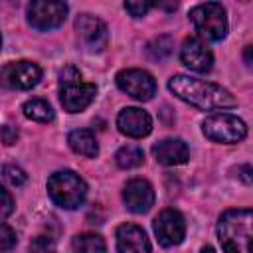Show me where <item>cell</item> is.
I'll use <instances>...</instances> for the list:
<instances>
[{"label":"cell","instance_id":"cell-1","mask_svg":"<svg viewBox=\"0 0 253 253\" xmlns=\"http://www.w3.org/2000/svg\"><path fill=\"white\" fill-rule=\"evenodd\" d=\"M168 89L182 99L184 103H190L192 107H198L202 111H215V109H233L237 105L235 97L210 81L194 79L188 75H174L168 81Z\"/></svg>","mask_w":253,"mask_h":253},{"label":"cell","instance_id":"cell-2","mask_svg":"<svg viewBox=\"0 0 253 253\" xmlns=\"http://www.w3.org/2000/svg\"><path fill=\"white\" fill-rule=\"evenodd\" d=\"M223 253H253V210H227L217 221Z\"/></svg>","mask_w":253,"mask_h":253},{"label":"cell","instance_id":"cell-3","mask_svg":"<svg viewBox=\"0 0 253 253\" xmlns=\"http://www.w3.org/2000/svg\"><path fill=\"white\" fill-rule=\"evenodd\" d=\"M97 95V87L93 83H85L79 69L67 65L59 73V99L67 113L85 111Z\"/></svg>","mask_w":253,"mask_h":253},{"label":"cell","instance_id":"cell-4","mask_svg":"<svg viewBox=\"0 0 253 253\" xmlns=\"http://www.w3.org/2000/svg\"><path fill=\"white\" fill-rule=\"evenodd\" d=\"M47 194L59 208L75 210L85 202L87 184L79 174L71 170H59L47 178Z\"/></svg>","mask_w":253,"mask_h":253},{"label":"cell","instance_id":"cell-5","mask_svg":"<svg viewBox=\"0 0 253 253\" xmlns=\"http://www.w3.org/2000/svg\"><path fill=\"white\" fill-rule=\"evenodd\" d=\"M190 20L204 40L219 42L227 34V16L225 8L219 2H206L194 6L190 10Z\"/></svg>","mask_w":253,"mask_h":253},{"label":"cell","instance_id":"cell-6","mask_svg":"<svg viewBox=\"0 0 253 253\" xmlns=\"http://www.w3.org/2000/svg\"><path fill=\"white\" fill-rule=\"evenodd\" d=\"M202 130L210 140L223 142V144H235L243 140L247 134L245 123L239 117L227 115V113H217V115L208 117L202 123Z\"/></svg>","mask_w":253,"mask_h":253},{"label":"cell","instance_id":"cell-7","mask_svg":"<svg viewBox=\"0 0 253 253\" xmlns=\"http://www.w3.org/2000/svg\"><path fill=\"white\" fill-rule=\"evenodd\" d=\"M67 16V4L57 0H36L28 6V22L40 32L59 28Z\"/></svg>","mask_w":253,"mask_h":253},{"label":"cell","instance_id":"cell-8","mask_svg":"<svg viewBox=\"0 0 253 253\" xmlns=\"http://www.w3.org/2000/svg\"><path fill=\"white\" fill-rule=\"evenodd\" d=\"M115 81L121 91L136 101H150L156 93V81L144 69H123L117 73Z\"/></svg>","mask_w":253,"mask_h":253},{"label":"cell","instance_id":"cell-9","mask_svg":"<svg viewBox=\"0 0 253 253\" xmlns=\"http://www.w3.org/2000/svg\"><path fill=\"white\" fill-rule=\"evenodd\" d=\"M154 233L160 245L172 247L182 243L186 235V221L176 210H162L154 219Z\"/></svg>","mask_w":253,"mask_h":253},{"label":"cell","instance_id":"cell-10","mask_svg":"<svg viewBox=\"0 0 253 253\" xmlns=\"http://www.w3.org/2000/svg\"><path fill=\"white\" fill-rule=\"evenodd\" d=\"M75 30L81 40V43L89 51H101L109 42V30L105 22L91 14H81L75 20Z\"/></svg>","mask_w":253,"mask_h":253},{"label":"cell","instance_id":"cell-11","mask_svg":"<svg viewBox=\"0 0 253 253\" xmlns=\"http://www.w3.org/2000/svg\"><path fill=\"white\" fill-rule=\"evenodd\" d=\"M4 83L12 89H32L42 79V69L32 61H14L4 65L2 69Z\"/></svg>","mask_w":253,"mask_h":253},{"label":"cell","instance_id":"cell-12","mask_svg":"<svg viewBox=\"0 0 253 253\" xmlns=\"http://www.w3.org/2000/svg\"><path fill=\"white\" fill-rule=\"evenodd\" d=\"M180 59L182 63L198 73H206L213 65V55L210 47L200 40V38H186L180 49Z\"/></svg>","mask_w":253,"mask_h":253},{"label":"cell","instance_id":"cell-13","mask_svg":"<svg viewBox=\"0 0 253 253\" xmlns=\"http://www.w3.org/2000/svg\"><path fill=\"white\" fill-rule=\"evenodd\" d=\"M123 200L130 211L146 213L154 206V190H152L150 182H146L142 178H132L126 182V186L123 190Z\"/></svg>","mask_w":253,"mask_h":253},{"label":"cell","instance_id":"cell-14","mask_svg":"<svg viewBox=\"0 0 253 253\" xmlns=\"http://www.w3.org/2000/svg\"><path fill=\"white\" fill-rule=\"evenodd\" d=\"M117 126L123 134L130 138H142L152 130V119L146 111L136 107H126L117 117Z\"/></svg>","mask_w":253,"mask_h":253},{"label":"cell","instance_id":"cell-15","mask_svg":"<svg viewBox=\"0 0 253 253\" xmlns=\"http://www.w3.org/2000/svg\"><path fill=\"white\" fill-rule=\"evenodd\" d=\"M117 251L119 253H152L150 241L142 227L134 223H123L117 229Z\"/></svg>","mask_w":253,"mask_h":253},{"label":"cell","instance_id":"cell-16","mask_svg":"<svg viewBox=\"0 0 253 253\" xmlns=\"http://www.w3.org/2000/svg\"><path fill=\"white\" fill-rule=\"evenodd\" d=\"M152 154H154L156 162H160L164 166H178L190 158L188 144L180 138H164V140L156 142L152 146Z\"/></svg>","mask_w":253,"mask_h":253},{"label":"cell","instance_id":"cell-17","mask_svg":"<svg viewBox=\"0 0 253 253\" xmlns=\"http://www.w3.org/2000/svg\"><path fill=\"white\" fill-rule=\"evenodd\" d=\"M67 142H69V146H71L73 152H77V154H81L85 158H95L99 154L97 138H95V134L89 128L71 130L69 136H67Z\"/></svg>","mask_w":253,"mask_h":253},{"label":"cell","instance_id":"cell-18","mask_svg":"<svg viewBox=\"0 0 253 253\" xmlns=\"http://www.w3.org/2000/svg\"><path fill=\"white\" fill-rule=\"evenodd\" d=\"M22 111H24V115L28 119H32L36 123H51L53 117H55L51 105L47 101H43V99H30V101H26Z\"/></svg>","mask_w":253,"mask_h":253},{"label":"cell","instance_id":"cell-19","mask_svg":"<svg viewBox=\"0 0 253 253\" xmlns=\"http://www.w3.org/2000/svg\"><path fill=\"white\" fill-rule=\"evenodd\" d=\"M73 251L75 253H105L107 251V245H105V239L97 233H81V235H75L73 241Z\"/></svg>","mask_w":253,"mask_h":253},{"label":"cell","instance_id":"cell-20","mask_svg":"<svg viewBox=\"0 0 253 253\" xmlns=\"http://www.w3.org/2000/svg\"><path fill=\"white\" fill-rule=\"evenodd\" d=\"M115 160H117V164H119L121 168H125V170L136 168V166L142 164L144 152H142L138 146H134V144H126V146H121V148L117 150Z\"/></svg>","mask_w":253,"mask_h":253},{"label":"cell","instance_id":"cell-21","mask_svg":"<svg viewBox=\"0 0 253 253\" xmlns=\"http://www.w3.org/2000/svg\"><path fill=\"white\" fill-rule=\"evenodd\" d=\"M172 47H174V42L170 36H158L146 43V53L150 55V59L162 61L172 53Z\"/></svg>","mask_w":253,"mask_h":253},{"label":"cell","instance_id":"cell-22","mask_svg":"<svg viewBox=\"0 0 253 253\" xmlns=\"http://www.w3.org/2000/svg\"><path fill=\"white\" fill-rule=\"evenodd\" d=\"M4 180H6L8 184H12V186H22V184H26L28 174H26L20 166L6 164V166H4Z\"/></svg>","mask_w":253,"mask_h":253},{"label":"cell","instance_id":"cell-23","mask_svg":"<svg viewBox=\"0 0 253 253\" xmlns=\"http://www.w3.org/2000/svg\"><path fill=\"white\" fill-rule=\"evenodd\" d=\"M14 245H16V231L8 223H2L0 225V249H2V253H8Z\"/></svg>","mask_w":253,"mask_h":253},{"label":"cell","instance_id":"cell-24","mask_svg":"<svg viewBox=\"0 0 253 253\" xmlns=\"http://www.w3.org/2000/svg\"><path fill=\"white\" fill-rule=\"evenodd\" d=\"M30 253H55V245H53V241L49 237L38 235L30 243Z\"/></svg>","mask_w":253,"mask_h":253},{"label":"cell","instance_id":"cell-25","mask_svg":"<svg viewBox=\"0 0 253 253\" xmlns=\"http://www.w3.org/2000/svg\"><path fill=\"white\" fill-rule=\"evenodd\" d=\"M154 4L152 2H125V10L132 16V18H140L144 16Z\"/></svg>","mask_w":253,"mask_h":253},{"label":"cell","instance_id":"cell-26","mask_svg":"<svg viewBox=\"0 0 253 253\" xmlns=\"http://www.w3.org/2000/svg\"><path fill=\"white\" fill-rule=\"evenodd\" d=\"M0 194H2V219H6L10 215V211L14 210V200H12V196L6 188H2Z\"/></svg>","mask_w":253,"mask_h":253},{"label":"cell","instance_id":"cell-27","mask_svg":"<svg viewBox=\"0 0 253 253\" xmlns=\"http://www.w3.org/2000/svg\"><path fill=\"white\" fill-rule=\"evenodd\" d=\"M16 138H18V132H16L10 125L2 126V140H4V144H14Z\"/></svg>","mask_w":253,"mask_h":253},{"label":"cell","instance_id":"cell-28","mask_svg":"<svg viewBox=\"0 0 253 253\" xmlns=\"http://www.w3.org/2000/svg\"><path fill=\"white\" fill-rule=\"evenodd\" d=\"M237 174H239V178H241L245 184H251V182H253V166H249V164L239 166V168H237Z\"/></svg>","mask_w":253,"mask_h":253},{"label":"cell","instance_id":"cell-29","mask_svg":"<svg viewBox=\"0 0 253 253\" xmlns=\"http://www.w3.org/2000/svg\"><path fill=\"white\" fill-rule=\"evenodd\" d=\"M243 61L247 63L249 69H253V45H247L243 49Z\"/></svg>","mask_w":253,"mask_h":253},{"label":"cell","instance_id":"cell-30","mask_svg":"<svg viewBox=\"0 0 253 253\" xmlns=\"http://www.w3.org/2000/svg\"><path fill=\"white\" fill-rule=\"evenodd\" d=\"M202 253H215V251L211 245H206V247H202Z\"/></svg>","mask_w":253,"mask_h":253}]
</instances>
